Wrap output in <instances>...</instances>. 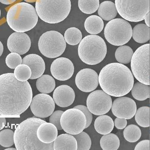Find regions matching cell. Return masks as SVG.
I'll return each mask as SVG.
<instances>
[{
	"instance_id": "7c38bea8",
	"label": "cell",
	"mask_w": 150,
	"mask_h": 150,
	"mask_svg": "<svg viewBox=\"0 0 150 150\" xmlns=\"http://www.w3.org/2000/svg\"><path fill=\"white\" fill-rule=\"evenodd\" d=\"M112 104L111 97L101 90L93 91L87 98V107L94 115H105L111 109Z\"/></svg>"
},
{
	"instance_id": "f6af8a7d",
	"label": "cell",
	"mask_w": 150,
	"mask_h": 150,
	"mask_svg": "<svg viewBox=\"0 0 150 150\" xmlns=\"http://www.w3.org/2000/svg\"><path fill=\"white\" fill-rule=\"evenodd\" d=\"M3 52V46L1 42L0 41V57L2 55Z\"/></svg>"
},
{
	"instance_id": "836d02e7",
	"label": "cell",
	"mask_w": 150,
	"mask_h": 150,
	"mask_svg": "<svg viewBox=\"0 0 150 150\" xmlns=\"http://www.w3.org/2000/svg\"><path fill=\"white\" fill-rule=\"evenodd\" d=\"M73 135L77 141V150H89L91 148L92 141L87 133L82 131L78 134Z\"/></svg>"
},
{
	"instance_id": "7402d4cb",
	"label": "cell",
	"mask_w": 150,
	"mask_h": 150,
	"mask_svg": "<svg viewBox=\"0 0 150 150\" xmlns=\"http://www.w3.org/2000/svg\"><path fill=\"white\" fill-rule=\"evenodd\" d=\"M114 127V121L108 115H103L98 116L95 121V129L100 134H110L113 130Z\"/></svg>"
},
{
	"instance_id": "d590c367",
	"label": "cell",
	"mask_w": 150,
	"mask_h": 150,
	"mask_svg": "<svg viewBox=\"0 0 150 150\" xmlns=\"http://www.w3.org/2000/svg\"><path fill=\"white\" fill-rule=\"evenodd\" d=\"M14 132L6 129L0 132V145L4 147H9L14 144Z\"/></svg>"
},
{
	"instance_id": "f1b7e54d",
	"label": "cell",
	"mask_w": 150,
	"mask_h": 150,
	"mask_svg": "<svg viewBox=\"0 0 150 150\" xmlns=\"http://www.w3.org/2000/svg\"><path fill=\"white\" fill-rule=\"evenodd\" d=\"M134 51L130 47L122 46L119 47L115 52V57L117 62L122 64H127L130 62Z\"/></svg>"
},
{
	"instance_id": "f546056e",
	"label": "cell",
	"mask_w": 150,
	"mask_h": 150,
	"mask_svg": "<svg viewBox=\"0 0 150 150\" xmlns=\"http://www.w3.org/2000/svg\"><path fill=\"white\" fill-rule=\"evenodd\" d=\"M150 109L148 106H142L138 109L135 114L136 122L141 127H150Z\"/></svg>"
},
{
	"instance_id": "f35d334b",
	"label": "cell",
	"mask_w": 150,
	"mask_h": 150,
	"mask_svg": "<svg viewBox=\"0 0 150 150\" xmlns=\"http://www.w3.org/2000/svg\"><path fill=\"white\" fill-rule=\"evenodd\" d=\"M74 108L80 110L81 111H83V113L84 114L85 116H86L87 121V125H86L85 129L88 128L90 125L91 123H92V121H93V115H92V113L88 110V107H86V106H84V105H77V106L74 107Z\"/></svg>"
},
{
	"instance_id": "b9f144b4",
	"label": "cell",
	"mask_w": 150,
	"mask_h": 150,
	"mask_svg": "<svg viewBox=\"0 0 150 150\" xmlns=\"http://www.w3.org/2000/svg\"><path fill=\"white\" fill-rule=\"evenodd\" d=\"M6 118L0 117V130H1L4 128L6 125Z\"/></svg>"
},
{
	"instance_id": "30bf717a",
	"label": "cell",
	"mask_w": 150,
	"mask_h": 150,
	"mask_svg": "<svg viewBox=\"0 0 150 150\" xmlns=\"http://www.w3.org/2000/svg\"><path fill=\"white\" fill-rule=\"evenodd\" d=\"M38 45L41 53L49 58H55L61 56L67 47L63 36L56 31H49L42 34Z\"/></svg>"
},
{
	"instance_id": "1f68e13d",
	"label": "cell",
	"mask_w": 150,
	"mask_h": 150,
	"mask_svg": "<svg viewBox=\"0 0 150 150\" xmlns=\"http://www.w3.org/2000/svg\"><path fill=\"white\" fill-rule=\"evenodd\" d=\"M64 39L68 44L76 45L80 43L82 39V34L79 29L72 27L67 29L64 33Z\"/></svg>"
},
{
	"instance_id": "ee69618b",
	"label": "cell",
	"mask_w": 150,
	"mask_h": 150,
	"mask_svg": "<svg viewBox=\"0 0 150 150\" xmlns=\"http://www.w3.org/2000/svg\"><path fill=\"white\" fill-rule=\"evenodd\" d=\"M146 24L147 26L150 27V11L148 12L144 18Z\"/></svg>"
},
{
	"instance_id": "7bdbcfd3",
	"label": "cell",
	"mask_w": 150,
	"mask_h": 150,
	"mask_svg": "<svg viewBox=\"0 0 150 150\" xmlns=\"http://www.w3.org/2000/svg\"><path fill=\"white\" fill-rule=\"evenodd\" d=\"M16 0H0V2L5 5H10L15 2Z\"/></svg>"
},
{
	"instance_id": "e0dca14e",
	"label": "cell",
	"mask_w": 150,
	"mask_h": 150,
	"mask_svg": "<svg viewBox=\"0 0 150 150\" xmlns=\"http://www.w3.org/2000/svg\"><path fill=\"white\" fill-rule=\"evenodd\" d=\"M31 40L27 34L24 33H14L7 40V47L11 52L23 55L29 51L31 47Z\"/></svg>"
},
{
	"instance_id": "5bb4252c",
	"label": "cell",
	"mask_w": 150,
	"mask_h": 150,
	"mask_svg": "<svg viewBox=\"0 0 150 150\" xmlns=\"http://www.w3.org/2000/svg\"><path fill=\"white\" fill-rule=\"evenodd\" d=\"M111 109L113 115L116 117L129 120L135 115L137 105L134 100L123 96L114 100Z\"/></svg>"
},
{
	"instance_id": "60d3db41",
	"label": "cell",
	"mask_w": 150,
	"mask_h": 150,
	"mask_svg": "<svg viewBox=\"0 0 150 150\" xmlns=\"http://www.w3.org/2000/svg\"><path fill=\"white\" fill-rule=\"evenodd\" d=\"M114 123L115 127L118 129H123L127 126V120L125 119L117 117L115 120Z\"/></svg>"
},
{
	"instance_id": "277c9868",
	"label": "cell",
	"mask_w": 150,
	"mask_h": 150,
	"mask_svg": "<svg viewBox=\"0 0 150 150\" xmlns=\"http://www.w3.org/2000/svg\"><path fill=\"white\" fill-rule=\"evenodd\" d=\"M38 16L32 5L20 2L12 6L7 12L6 20L9 26L16 32L30 30L36 25Z\"/></svg>"
},
{
	"instance_id": "5b68a950",
	"label": "cell",
	"mask_w": 150,
	"mask_h": 150,
	"mask_svg": "<svg viewBox=\"0 0 150 150\" xmlns=\"http://www.w3.org/2000/svg\"><path fill=\"white\" fill-rule=\"evenodd\" d=\"M70 0H37L35 8L40 19L49 23L65 20L71 10Z\"/></svg>"
},
{
	"instance_id": "c3c4849f",
	"label": "cell",
	"mask_w": 150,
	"mask_h": 150,
	"mask_svg": "<svg viewBox=\"0 0 150 150\" xmlns=\"http://www.w3.org/2000/svg\"><path fill=\"white\" fill-rule=\"evenodd\" d=\"M1 10H0V17H1Z\"/></svg>"
},
{
	"instance_id": "ab89813d",
	"label": "cell",
	"mask_w": 150,
	"mask_h": 150,
	"mask_svg": "<svg viewBox=\"0 0 150 150\" xmlns=\"http://www.w3.org/2000/svg\"><path fill=\"white\" fill-rule=\"evenodd\" d=\"M135 150H150V140H145L137 143L135 147Z\"/></svg>"
},
{
	"instance_id": "484cf974",
	"label": "cell",
	"mask_w": 150,
	"mask_h": 150,
	"mask_svg": "<svg viewBox=\"0 0 150 150\" xmlns=\"http://www.w3.org/2000/svg\"><path fill=\"white\" fill-rule=\"evenodd\" d=\"M132 36L135 41L139 43H144L150 40L149 27L143 23L136 25L132 29Z\"/></svg>"
},
{
	"instance_id": "3957f363",
	"label": "cell",
	"mask_w": 150,
	"mask_h": 150,
	"mask_svg": "<svg viewBox=\"0 0 150 150\" xmlns=\"http://www.w3.org/2000/svg\"><path fill=\"white\" fill-rule=\"evenodd\" d=\"M46 121L40 118L31 117L23 121L14 132V144L18 150H53V142H42L37 136L38 128Z\"/></svg>"
},
{
	"instance_id": "4dcf8cb0",
	"label": "cell",
	"mask_w": 150,
	"mask_h": 150,
	"mask_svg": "<svg viewBox=\"0 0 150 150\" xmlns=\"http://www.w3.org/2000/svg\"><path fill=\"white\" fill-rule=\"evenodd\" d=\"M141 136V130L136 125H129L124 130V137L129 142H136L139 140Z\"/></svg>"
},
{
	"instance_id": "e575fe53",
	"label": "cell",
	"mask_w": 150,
	"mask_h": 150,
	"mask_svg": "<svg viewBox=\"0 0 150 150\" xmlns=\"http://www.w3.org/2000/svg\"><path fill=\"white\" fill-rule=\"evenodd\" d=\"M31 74V70L28 66L21 64L15 68L14 74L18 81L25 82L30 79Z\"/></svg>"
},
{
	"instance_id": "6da1fadb",
	"label": "cell",
	"mask_w": 150,
	"mask_h": 150,
	"mask_svg": "<svg viewBox=\"0 0 150 150\" xmlns=\"http://www.w3.org/2000/svg\"><path fill=\"white\" fill-rule=\"evenodd\" d=\"M32 98L28 81H18L13 73L0 75V115H21L28 109Z\"/></svg>"
},
{
	"instance_id": "d4e9b609",
	"label": "cell",
	"mask_w": 150,
	"mask_h": 150,
	"mask_svg": "<svg viewBox=\"0 0 150 150\" xmlns=\"http://www.w3.org/2000/svg\"><path fill=\"white\" fill-rule=\"evenodd\" d=\"M36 87L38 91L42 93H50L55 89L56 82L52 76L45 74L38 78Z\"/></svg>"
},
{
	"instance_id": "ac0fdd59",
	"label": "cell",
	"mask_w": 150,
	"mask_h": 150,
	"mask_svg": "<svg viewBox=\"0 0 150 150\" xmlns=\"http://www.w3.org/2000/svg\"><path fill=\"white\" fill-rule=\"evenodd\" d=\"M75 95L74 90L68 85H62L55 89L53 99L56 104L61 107H67L73 103Z\"/></svg>"
},
{
	"instance_id": "bcb514c9",
	"label": "cell",
	"mask_w": 150,
	"mask_h": 150,
	"mask_svg": "<svg viewBox=\"0 0 150 150\" xmlns=\"http://www.w3.org/2000/svg\"><path fill=\"white\" fill-rule=\"evenodd\" d=\"M25 1L26 2L28 3H33L37 1V0H25Z\"/></svg>"
},
{
	"instance_id": "8992f818",
	"label": "cell",
	"mask_w": 150,
	"mask_h": 150,
	"mask_svg": "<svg viewBox=\"0 0 150 150\" xmlns=\"http://www.w3.org/2000/svg\"><path fill=\"white\" fill-rule=\"evenodd\" d=\"M107 47L104 39L96 35L84 38L78 47V54L82 62L89 65H96L104 59Z\"/></svg>"
},
{
	"instance_id": "9a60e30c",
	"label": "cell",
	"mask_w": 150,
	"mask_h": 150,
	"mask_svg": "<svg viewBox=\"0 0 150 150\" xmlns=\"http://www.w3.org/2000/svg\"><path fill=\"white\" fill-rule=\"evenodd\" d=\"M75 84L82 92H92L98 86V75L95 71L91 69H82L76 75Z\"/></svg>"
},
{
	"instance_id": "52a82bcc",
	"label": "cell",
	"mask_w": 150,
	"mask_h": 150,
	"mask_svg": "<svg viewBox=\"0 0 150 150\" xmlns=\"http://www.w3.org/2000/svg\"><path fill=\"white\" fill-rule=\"evenodd\" d=\"M115 5L119 15L132 22L143 21L150 11V0H115Z\"/></svg>"
},
{
	"instance_id": "d6986e66",
	"label": "cell",
	"mask_w": 150,
	"mask_h": 150,
	"mask_svg": "<svg viewBox=\"0 0 150 150\" xmlns=\"http://www.w3.org/2000/svg\"><path fill=\"white\" fill-rule=\"evenodd\" d=\"M22 63L27 65L30 68L32 72L30 79H38L45 71V62L43 59L37 54H32L24 57Z\"/></svg>"
},
{
	"instance_id": "ba28073f",
	"label": "cell",
	"mask_w": 150,
	"mask_h": 150,
	"mask_svg": "<svg viewBox=\"0 0 150 150\" xmlns=\"http://www.w3.org/2000/svg\"><path fill=\"white\" fill-rule=\"evenodd\" d=\"M132 31L131 25L127 21L120 18L113 19L105 26V37L111 45L122 46L130 40Z\"/></svg>"
},
{
	"instance_id": "603a6c76",
	"label": "cell",
	"mask_w": 150,
	"mask_h": 150,
	"mask_svg": "<svg viewBox=\"0 0 150 150\" xmlns=\"http://www.w3.org/2000/svg\"><path fill=\"white\" fill-rule=\"evenodd\" d=\"M98 14L103 20L110 21L116 17L118 12L115 3L110 1H105L100 5Z\"/></svg>"
},
{
	"instance_id": "74e56055",
	"label": "cell",
	"mask_w": 150,
	"mask_h": 150,
	"mask_svg": "<svg viewBox=\"0 0 150 150\" xmlns=\"http://www.w3.org/2000/svg\"><path fill=\"white\" fill-rule=\"evenodd\" d=\"M64 111L62 110H56L52 113L49 118L50 123L56 126L58 130L62 129L61 125V118Z\"/></svg>"
},
{
	"instance_id": "4316f807",
	"label": "cell",
	"mask_w": 150,
	"mask_h": 150,
	"mask_svg": "<svg viewBox=\"0 0 150 150\" xmlns=\"http://www.w3.org/2000/svg\"><path fill=\"white\" fill-rule=\"evenodd\" d=\"M131 91L133 97L137 100L143 101L150 98V86L141 82L134 84Z\"/></svg>"
},
{
	"instance_id": "8d00e7d4",
	"label": "cell",
	"mask_w": 150,
	"mask_h": 150,
	"mask_svg": "<svg viewBox=\"0 0 150 150\" xmlns=\"http://www.w3.org/2000/svg\"><path fill=\"white\" fill-rule=\"evenodd\" d=\"M6 62L8 67L15 69L17 66L21 64L22 59L19 54L11 52L6 57Z\"/></svg>"
},
{
	"instance_id": "cb8c5ba5",
	"label": "cell",
	"mask_w": 150,
	"mask_h": 150,
	"mask_svg": "<svg viewBox=\"0 0 150 150\" xmlns=\"http://www.w3.org/2000/svg\"><path fill=\"white\" fill-rule=\"evenodd\" d=\"M84 27L87 32L93 35L100 33L104 28V22L100 17L97 16H90L86 19Z\"/></svg>"
},
{
	"instance_id": "44dd1931",
	"label": "cell",
	"mask_w": 150,
	"mask_h": 150,
	"mask_svg": "<svg viewBox=\"0 0 150 150\" xmlns=\"http://www.w3.org/2000/svg\"><path fill=\"white\" fill-rule=\"evenodd\" d=\"M54 150H77V141L73 135L62 134L53 142Z\"/></svg>"
},
{
	"instance_id": "ffe728a7",
	"label": "cell",
	"mask_w": 150,
	"mask_h": 150,
	"mask_svg": "<svg viewBox=\"0 0 150 150\" xmlns=\"http://www.w3.org/2000/svg\"><path fill=\"white\" fill-rule=\"evenodd\" d=\"M37 136L42 142L49 144L54 142L58 136V129L56 126L51 123H42L37 130Z\"/></svg>"
},
{
	"instance_id": "7dc6e473",
	"label": "cell",
	"mask_w": 150,
	"mask_h": 150,
	"mask_svg": "<svg viewBox=\"0 0 150 150\" xmlns=\"http://www.w3.org/2000/svg\"><path fill=\"white\" fill-rule=\"evenodd\" d=\"M17 150L16 148H7V149H5V150Z\"/></svg>"
},
{
	"instance_id": "d6a6232c",
	"label": "cell",
	"mask_w": 150,
	"mask_h": 150,
	"mask_svg": "<svg viewBox=\"0 0 150 150\" xmlns=\"http://www.w3.org/2000/svg\"><path fill=\"white\" fill-rule=\"evenodd\" d=\"M78 5L83 13L92 14L97 11L99 6V0H79Z\"/></svg>"
},
{
	"instance_id": "9c48e42d",
	"label": "cell",
	"mask_w": 150,
	"mask_h": 150,
	"mask_svg": "<svg viewBox=\"0 0 150 150\" xmlns=\"http://www.w3.org/2000/svg\"><path fill=\"white\" fill-rule=\"evenodd\" d=\"M131 68L139 82L150 85V44L142 45L136 50L131 60Z\"/></svg>"
},
{
	"instance_id": "2e32d148",
	"label": "cell",
	"mask_w": 150,
	"mask_h": 150,
	"mask_svg": "<svg viewBox=\"0 0 150 150\" xmlns=\"http://www.w3.org/2000/svg\"><path fill=\"white\" fill-rule=\"evenodd\" d=\"M52 75L57 80L66 81L71 78L74 73V66L70 59L58 58L54 61L51 67Z\"/></svg>"
},
{
	"instance_id": "83f0119b",
	"label": "cell",
	"mask_w": 150,
	"mask_h": 150,
	"mask_svg": "<svg viewBox=\"0 0 150 150\" xmlns=\"http://www.w3.org/2000/svg\"><path fill=\"white\" fill-rule=\"evenodd\" d=\"M100 145L103 150H117L120 147V139L114 134L104 135L100 139Z\"/></svg>"
},
{
	"instance_id": "4fadbf2b",
	"label": "cell",
	"mask_w": 150,
	"mask_h": 150,
	"mask_svg": "<svg viewBox=\"0 0 150 150\" xmlns=\"http://www.w3.org/2000/svg\"><path fill=\"white\" fill-rule=\"evenodd\" d=\"M30 106L35 116L45 118L50 116L55 110V103L49 95L38 94L33 98Z\"/></svg>"
},
{
	"instance_id": "8fae6325",
	"label": "cell",
	"mask_w": 150,
	"mask_h": 150,
	"mask_svg": "<svg viewBox=\"0 0 150 150\" xmlns=\"http://www.w3.org/2000/svg\"><path fill=\"white\" fill-rule=\"evenodd\" d=\"M87 119L83 111L78 109H69L63 112L61 118L62 129L67 134L76 135L86 128Z\"/></svg>"
},
{
	"instance_id": "7a4b0ae2",
	"label": "cell",
	"mask_w": 150,
	"mask_h": 150,
	"mask_svg": "<svg viewBox=\"0 0 150 150\" xmlns=\"http://www.w3.org/2000/svg\"><path fill=\"white\" fill-rule=\"evenodd\" d=\"M98 80L103 91L114 97H123L129 93L134 82L129 69L120 63L105 65L100 71Z\"/></svg>"
}]
</instances>
